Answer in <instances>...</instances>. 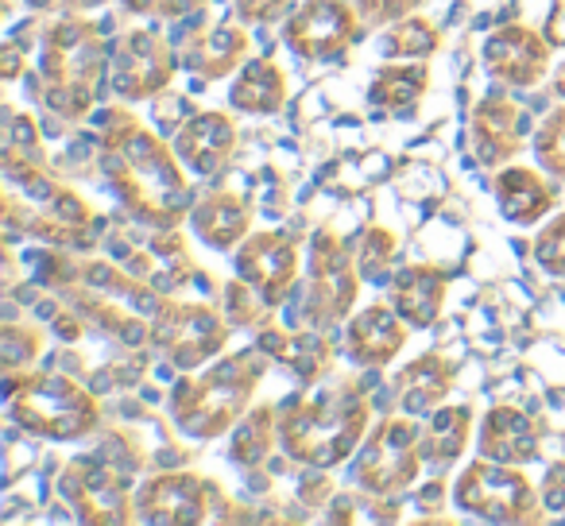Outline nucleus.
Masks as SVG:
<instances>
[{"instance_id":"dca6fc26","label":"nucleus","mask_w":565,"mask_h":526,"mask_svg":"<svg viewBox=\"0 0 565 526\" xmlns=\"http://www.w3.org/2000/svg\"><path fill=\"white\" fill-rule=\"evenodd\" d=\"M407 318L392 307H369L356 314V322L345 333V356L361 368H384L387 361H395L403 345H407Z\"/></svg>"},{"instance_id":"58836bf2","label":"nucleus","mask_w":565,"mask_h":526,"mask_svg":"<svg viewBox=\"0 0 565 526\" xmlns=\"http://www.w3.org/2000/svg\"><path fill=\"white\" fill-rule=\"evenodd\" d=\"M546 40L554 47H565V0H554V12L546 20Z\"/></svg>"},{"instance_id":"e433bc0d","label":"nucleus","mask_w":565,"mask_h":526,"mask_svg":"<svg viewBox=\"0 0 565 526\" xmlns=\"http://www.w3.org/2000/svg\"><path fill=\"white\" fill-rule=\"evenodd\" d=\"M542 503H546L554 515H565V461L554 464L542 480Z\"/></svg>"},{"instance_id":"4be33fe9","label":"nucleus","mask_w":565,"mask_h":526,"mask_svg":"<svg viewBox=\"0 0 565 526\" xmlns=\"http://www.w3.org/2000/svg\"><path fill=\"white\" fill-rule=\"evenodd\" d=\"M190 225H194V233L202 236L210 248L225 251L233 248L236 240H244L248 236V225H252V202L241 194H213L205 197L202 205L194 210V217H190Z\"/></svg>"},{"instance_id":"4468645a","label":"nucleus","mask_w":565,"mask_h":526,"mask_svg":"<svg viewBox=\"0 0 565 526\" xmlns=\"http://www.w3.org/2000/svg\"><path fill=\"white\" fill-rule=\"evenodd\" d=\"M550 47L554 43L534 35L523 24H508L484 43V63L508 86H539V78L550 66Z\"/></svg>"},{"instance_id":"c756f323","label":"nucleus","mask_w":565,"mask_h":526,"mask_svg":"<svg viewBox=\"0 0 565 526\" xmlns=\"http://www.w3.org/2000/svg\"><path fill=\"white\" fill-rule=\"evenodd\" d=\"M534 155H539V163L546 167L554 179L565 182V105L557 112H550L546 125L539 128V136H534Z\"/></svg>"},{"instance_id":"f03ea898","label":"nucleus","mask_w":565,"mask_h":526,"mask_svg":"<svg viewBox=\"0 0 565 526\" xmlns=\"http://www.w3.org/2000/svg\"><path fill=\"white\" fill-rule=\"evenodd\" d=\"M361 384H341L318 391L310 402L291 399L279 418L282 453L310 469H333L369 430V399Z\"/></svg>"},{"instance_id":"c9c22d12","label":"nucleus","mask_w":565,"mask_h":526,"mask_svg":"<svg viewBox=\"0 0 565 526\" xmlns=\"http://www.w3.org/2000/svg\"><path fill=\"white\" fill-rule=\"evenodd\" d=\"M202 0H125V9L128 12H159V17H182V12H190V9H198Z\"/></svg>"},{"instance_id":"20e7f679","label":"nucleus","mask_w":565,"mask_h":526,"mask_svg":"<svg viewBox=\"0 0 565 526\" xmlns=\"http://www.w3.org/2000/svg\"><path fill=\"white\" fill-rule=\"evenodd\" d=\"M105 43L86 20H58L43 35V105L63 120H78L94 105V82L105 71Z\"/></svg>"},{"instance_id":"a19ab883","label":"nucleus","mask_w":565,"mask_h":526,"mask_svg":"<svg viewBox=\"0 0 565 526\" xmlns=\"http://www.w3.org/2000/svg\"><path fill=\"white\" fill-rule=\"evenodd\" d=\"M55 333H58L63 341H78V337H82L78 318H74V314H58V318H55Z\"/></svg>"},{"instance_id":"a211bd4d","label":"nucleus","mask_w":565,"mask_h":526,"mask_svg":"<svg viewBox=\"0 0 565 526\" xmlns=\"http://www.w3.org/2000/svg\"><path fill=\"white\" fill-rule=\"evenodd\" d=\"M480 457L500 464H526L539 457V422L515 407H492L480 426Z\"/></svg>"},{"instance_id":"9d476101","label":"nucleus","mask_w":565,"mask_h":526,"mask_svg":"<svg viewBox=\"0 0 565 526\" xmlns=\"http://www.w3.org/2000/svg\"><path fill=\"white\" fill-rule=\"evenodd\" d=\"M136 507H140L136 515L143 523H213V518H233L217 484L194 476V472L148 480L140 487Z\"/></svg>"},{"instance_id":"f704fd0d","label":"nucleus","mask_w":565,"mask_h":526,"mask_svg":"<svg viewBox=\"0 0 565 526\" xmlns=\"http://www.w3.org/2000/svg\"><path fill=\"white\" fill-rule=\"evenodd\" d=\"M236 12L248 24H267V20H279L291 12V0H236Z\"/></svg>"},{"instance_id":"c85d7f7f","label":"nucleus","mask_w":565,"mask_h":526,"mask_svg":"<svg viewBox=\"0 0 565 526\" xmlns=\"http://www.w3.org/2000/svg\"><path fill=\"white\" fill-rule=\"evenodd\" d=\"M438 40H441L438 28L411 17V20H403L399 28H392L376 47L384 58H423V55H430V51H438Z\"/></svg>"},{"instance_id":"473e14b6","label":"nucleus","mask_w":565,"mask_h":526,"mask_svg":"<svg viewBox=\"0 0 565 526\" xmlns=\"http://www.w3.org/2000/svg\"><path fill=\"white\" fill-rule=\"evenodd\" d=\"M534 259L542 264V271L562 279L565 276V213L550 228H542L539 244H534Z\"/></svg>"},{"instance_id":"ddd939ff","label":"nucleus","mask_w":565,"mask_h":526,"mask_svg":"<svg viewBox=\"0 0 565 526\" xmlns=\"http://www.w3.org/2000/svg\"><path fill=\"white\" fill-rule=\"evenodd\" d=\"M236 276L252 283L271 307H279L299 276V256L295 244L282 233H252L236 251Z\"/></svg>"},{"instance_id":"7ed1b4c3","label":"nucleus","mask_w":565,"mask_h":526,"mask_svg":"<svg viewBox=\"0 0 565 526\" xmlns=\"http://www.w3.org/2000/svg\"><path fill=\"white\" fill-rule=\"evenodd\" d=\"M264 348H244V353L217 361L202 379H182L171 395L179 430L198 441L217 438L221 430H228L244 410V402H248V395L264 379Z\"/></svg>"},{"instance_id":"2f4dec72","label":"nucleus","mask_w":565,"mask_h":526,"mask_svg":"<svg viewBox=\"0 0 565 526\" xmlns=\"http://www.w3.org/2000/svg\"><path fill=\"white\" fill-rule=\"evenodd\" d=\"M395 248H399V240H395V233H387V228H372L369 236H364V248H361V276L372 279V283H384L387 279V264H392Z\"/></svg>"},{"instance_id":"79ce46f5","label":"nucleus","mask_w":565,"mask_h":526,"mask_svg":"<svg viewBox=\"0 0 565 526\" xmlns=\"http://www.w3.org/2000/svg\"><path fill=\"white\" fill-rule=\"evenodd\" d=\"M554 94H557V97H565V66L557 71V78H554Z\"/></svg>"},{"instance_id":"9b49d317","label":"nucleus","mask_w":565,"mask_h":526,"mask_svg":"<svg viewBox=\"0 0 565 526\" xmlns=\"http://www.w3.org/2000/svg\"><path fill=\"white\" fill-rule=\"evenodd\" d=\"M356 299V271L353 259L345 256L341 240L330 228H318L310 244V299H307V322L333 325L349 314Z\"/></svg>"},{"instance_id":"0eeeda50","label":"nucleus","mask_w":565,"mask_h":526,"mask_svg":"<svg viewBox=\"0 0 565 526\" xmlns=\"http://www.w3.org/2000/svg\"><path fill=\"white\" fill-rule=\"evenodd\" d=\"M454 500L461 511L480 515L488 523H534V487L526 484L523 472H515L511 464L500 461H477L465 469V476L457 480Z\"/></svg>"},{"instance_id":"f3484780","label":"nucleus","mask_w":565,"mask_h":526,"mask_svg":"<svg viewBox=\"0 0 565 526\" xmlns=\"http://www.w3.org/2000/svg\"><path fill=\"white\" fill-rule=\"evenodd\" d=\"M174 148H179L182 163H190V171L198 174L225 171L236 148V128L225 112H198V117H190L179 128Z\"/></svg>"},{"instance_id":"7c9ffc66","label":"nucleus","mask_w":565,"mask_h":526,"mask_svg":"<svg viewBox=\"0 0 565 526\" xmlns=\"http://www.w3.org/2000/svg\"><path fill=\"white\" fill-rule=\"evenodd\" d=\"M0 353H4V372L32 368V361L40 356V333L28 330V325L9 322L0 333Z\"/></svg>"},{"instance_id":"39448f33","label":"nucleus","mask_w":565,"mask_h":526,"mask_svg":"<svg viewBox=\"0 0 565 526\" xmlns=\"http://www.w3.org/2000/svg\"><path fill=\"white\" fill-rule=\"evenodd\" d=\"M4 402L12 422L24 426L32 438L71 441L97 426L94 387L86 391L66 376L20 379V372H4Z\"/></svg>"},{"instance_id":"5701e85b","label":"nucleus","mask_w":565,"mask_h":526,"mask_svg":"<svg viewBox=\"0 0 565 526\" xmlns=\"http://www.w3.org/2000/svg\"><path fill=\"white\" fill-rule=\"evenodd\" d=\"M446 302V276L426 264H411L395 279V310L418 330H430L438 322V310Z\"/></svg>"},{"instance_id":"f257e3e1","label":"nucleus","mask_w":565,"mask_h":526,"mask_svg":"<svg viewBox=\"0 0 565 526\" xmlns=\"http://www.w3.org/2000/svg\"><path fill=\"white\" fill-rule=\"evenodd\" d=\"M97 148H102L97 167L125 202L128 217L140 225H179L194 194L186 190L174 155L156 136L143 132L128 112H120L117 132L109 128L97 132Z\"/></svg>"},{"instance_id":"6e6552de","label":"nucleus","mask_w":565,"mask_h":526,"mask_svg":"<svg viewBox=\"0 0 565 526\" xmlns=\"http://www.w3.org/2000/svg\"><path fill=\"white\" fill-rule=\"evenodd\" d=\"M364 24L341 0H307L282 24V43L307 63H341L353 43H361Z\"/></svg>"},{"instance_id":"f8f14e48","label":"nucleus","mask_w":565,"mask_h":526,"mask_svg":"<svg viewBox=\"0 0 565 526\" xmlns=\"http://www.w3.org/2000/svg\"><path fill=\"white\" fill-rule=\"evenodd\" d=\"M174 78V51L156 32H128L120 40L113 89L125 101H148L159 89H167Z\"/></svg>"},{"instance_id":"ea45409f","label":"nucleus","mask_w":565,"mask_h":526,"mask_svg":"<svg viewBox=\"0 0 565 526\" xmlns=\"http://www.w3.org/2000/svg\"><path fill=\"white\" fill-rule=\"evenodd\" d=\"M24 71V47L20 43H4V78H17Z\"/></svg>"},{"instance_id":"393cba45","label":"nucleus","mask_w":565,"mask_h":526,"mask_svg":"<svg viewBox=\"0 0 565 526\" xmlns=\"http://www.w3.org/2000/svg\"><path fill=\"white\" fill-rule=\"evenodd\" d=\"M282 97H287V78L271 58L248 63L233 86V105L241 112H279Z\"/></svg>"},{"instance_id":"423d86ee","label":"nucleus","mask_w":565,"mask_h":526,"mask_svg":"<svg viewBox=\"0 0 565 526\" xmlns=\"http://www.w3.org/2000/svg\"><path fill=\"white\" fill-rule=\"evenodd\" d=\"M228 318L198 302H159L151 314V345L163 348L174 361V368H202L210 356H217L228 341Z\"/></svg>"},{"instance_id":"2eb2a0df","label":"nucleus","mask_w":565,"mask_h":526,"mask_svg":"<svg viewBox=\"0 0 565 526\" xmlns=\"http://www.w3.org/2000/svg\"><path fill=\"white\" fill-rule=\"evenodd\" d=\"M472 148L484 167H503L523 151V136L531 132V117L503 97H484L472 112Z\"/></svg>"},{"instance_id":"412c9836","label":"nucleus","mask_w":565,"mask_h":526,"mask_svg":"<svg viewBox=\"0 0 565 526\" xmlns=\"http://www.w3.org/2000/svg\"><path fill=\"white\" fill-rule=\"evenodd\" d=\"M259 348L267 356H275L279 364L295 372L302 384H318V379L330 376L333 368V353L322 337L315 333H275V330H264L259 333Z\"/></svg>"},{"instance_id":"b1692460","label":"nucleus","mask_w":565,"mask_h":526,"mask_svg":"<svg viewBox=\"0 0 565 526\" xmlns=\"http://www.w3.org/2000/svg\"><path fill=\"white\" fill-rule=\"evenodd\" d=\"M244 51H248L244 32L221 24V28H213L205 40H190V47L182 51V66L205 74V78H221V74H228L236 63H241Z\"/></svg>"},{"instance_id":"1a4fd4ad","label":"nucleus","mask_w":565,"mask_h":526,"mask_svg":"<svg viewBox=\"0 0 565 526\" xmlns=\"http://www.w3.org/2000/svg\"><path fill=\"white\" fill-rule=\"evenodd\" d=\"M418 418H387L376 430V438L369 441L361 464H356V484L372 495H395L418 476V464H423V453H418Z\"/></svg>"},{"instance_id":"aec40b11","label":"nucleus","mask_w":565,"mask_h":526,"mask_svg":"<svg viewBox=\"0 0 565 526\" xmlns=\"http://www.w3.org/2000/svg\"><path fill=\"white\" fill-rule=\"evenodd\" d=\"M495 197H500V213L515 225H534L554 210V186L539 179L531 167H508L495 179Z\"/></svg>"},{"instance_id":"6ab92c4d","label":"nucleus","mask_w":565,"mask_h":526,"mask_svg":"<svg viewBox=\"0 0 565 526\" xmlns=\"http://www.w3.org/2000/svg\"><path fill=\"white\" fill-rule=\"evenodd\" d=\"M454 376H457V364L438 353H426V356H418L415 364H407V368L399 372V379H395V384H399L403 415H415V418L430 415V410L446 399L449 387H454Z\"/></svg>"},{"instance_id":"4c0bfd02","label":"nucleus","mask_w":565,"mask_h":526,"mask_svg":"<svg viewBox=\"0 0 565 526\" xmlns=\"http://www.w3.org/2000/svg\"><path fill=\"white\" fill-rule=\"evenodd\" d=\"M151 112H156L159 128H163V132H171V128H174V120H179V117H190V101H182V97H174V101L151 105Z\"/></svg>"},{"instance_id":"cd10ccee","label":"nucleus","mask_w":565,"mask_h":526,"mask_svg":"<svg viewBox=\"0 0 565 526\" xmlns=\"http://www.w3.org/2000/svg\"><path fill=\"white\" fill-rule=\"evenodd\" d=\"M279 433V415L271 407H256L233 433V461L236 464H259Z\"/></svg>"},{"instance_id":"a878e982","label":"nucleus","mask_w":565,"mask_h":526,"mask_svg":"<svg viewBox=\"0 0 565 526\" xmlns=\"http://www.w3.org/2000/svg\"><path fill=\"white\" fill-rule=\"evenodd\" d=\"M469 426H472L469 407H441L438 415H434V422L426 426V433L418 438V453H423V461L438 464V469L454 461V457L465 449Z\"/></svg>"},{"instance_id":"bb28decb","label":"nucleus","mask_w":565,"mask_h":526,"mask_svg":"<svg viewBox=\"0 0 565 526\" xmlns=\"http://www.w3.org/2000/svg\"><path fill=\"white\" fill-rule=\"evenodd\" d=\"M426 86H430V71L426 66H384L376 74V82L369 86V101L399 112L411 109L426 94Z\"/></svg>"},{"instance_id":"72a5a7b5","label":"nucleus","mask_w":565,"mask_h":526,"mask_svg":"<svg viewBox=\"0 0 565 526\" xmlns=\"http://www.w3.org/2000/svg\"><path fill=\"white\" fill-rule=\"evenodd\" d=\"M418 0H356V12L369 28H380L387 20H399L403 12H415Z\"/></svg>"}]
</instances>
